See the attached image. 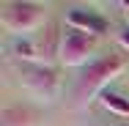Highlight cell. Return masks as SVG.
Returning <instances> with one entry per match:
<instances>
[{"label": "cell", "mask_w": 129, "mask_h": 126, "mask_svg": "<svg viewBox=\"0 0 129 126\" xmlns=\"http://www.w3.org/2000/svg\"><path fill=\"white\" fill-rule=\"evenodd\" d=\"M124 69H126V58L124 55H102V58L91 60L82 69V74L77 77V82H74L72 104L77 110L88 107V101L93 99V96H102L104 91H107V85L121 74Z\"/></svg>", "instance_id": "6da1fadb"}, {"label": "cell", "mask_w": 129, "mask_h": 126, "mask_svg": "<svg viewBox=\"0 0 129 126\" xmlns=\"http://www.w3.org/2000/svg\"><path fill=\"white\" fill-rule=\"evenodd\" d=\"M0 25L8 33H14L17 38L25 36V33H36L44 25V6L41 3H30V0L6 3L0 8Z\"/></svg>", "instance_id": "7a4b0ae2"}, {"label": "cell", "mask_w": 129, "mask_h": 126, "mask_svg": "<svg viewBox=\"0 0 129 126\" xmlns=\"http://www.w3.org/2000/svg\"><path fill=\"white\" fill-rule=\"evenodd\" d=\"M19 79H22V88L33 99L44 101V104H52L60 93V77L52 66H39V63H25L22 71H19Z\"/></svg>", "instance_id": "3957f363"}, {"label": "cell", "mask_w": 129, "mask_h": 126, "mask_svg": "<svg viewBox=\"0 0 129 126\" xmlns=\"http://www.w3.org/2000/svg\"><path fill=\"white\" fill-rule=\"evenodd\" d=\"M93 52H96V38L93 36L72 30V27H69V33H63V44H60V63L63 66H69V69L88 66Z\"/></svg>", "instance_id": "277c9868"}, {"label": "cell", "mask_w": 129, "mask_h": 126, "mask_svg": "<svg viewBox=\"0 0 129 126\" xmlns=\"http://www.w3.org/2000/svg\"><path fill=\"white\" fill-rule=\"evenodd\" d=\"M66 25L72 30H80V33H88V36H104L107 33V19H104L99 11H88V8H69L66 14Z\"/></svg>", "instance_id": "5b68a950"}, {"label": "cell", "mask_w": 129, "mask_h": 126, "mask_svg": "<svg viewBox=\"0 0 129 126\" xmlns=\"http://www.w3.org/2000/svg\"><path fill=\"white\" fill-rule=\"evenodd\" d=\"M36 44V58H39V66H50L55 58H60V44H63V36H58L55 25L41 27L33 38Z\"/></svg>", "instance_id": "8992f818"}, {"label": "cell", "mask_w": 129, "mask_h": 126, "mask_svg": "<svg viewBox=\"0 0 129 126\" xmlns=\"http://www.w3.org/2000/svg\"><path fill=\"white\" fill-rule=\"evenodd\" d=\"M0 121H3V126H36L39 115H36L33 110L17 104V107H6L3 115H0Z\"/></svg>", "instance_id": "52a82bcc"}, {"label": "cell", "mask_w": 129, "mask_h": 126, "mask_svg": "<svg viewBox=\"0 0 129 126\" xmlns=\"http://www.w3.org/2000/svg\"><path fill=\"white\" fill-rule=\"evenodd\" d=\"M99 101H102V107L107 110V112H113V115H121V118H129V99L124 96V93H118V91H104L102 96H99Z\"/></svg>", "instance_id": "ba28073f"}, {"label": "cell", "mask_w": 129, "mask_h": 126, "mask_svg": "<svg viewBox=\"0 0 129 126\" xmlns=\"http://www.w3.org/2000/svg\"><path fill=\"white\" fill-rule=\"evenodd\" d=\"M118 44H121V47H124V50H129V25L124 27V30H121V33H118Z\"/></svg>", "instance_id": "9c48e42d"}, {"label": "cell", "mask_w": 129, "mask_h": 126, "mask_svg": "<svg viewBox=\"0 0 129 126\" xmlns=\"http://www.w3.org/2000/svg\"><path fill=\"white\" fill-rule=\"evenodd\" d=\"M126 25H129V8H126Z\"/></svg>", "instance_id": "30bf717a"}]
</instances>
